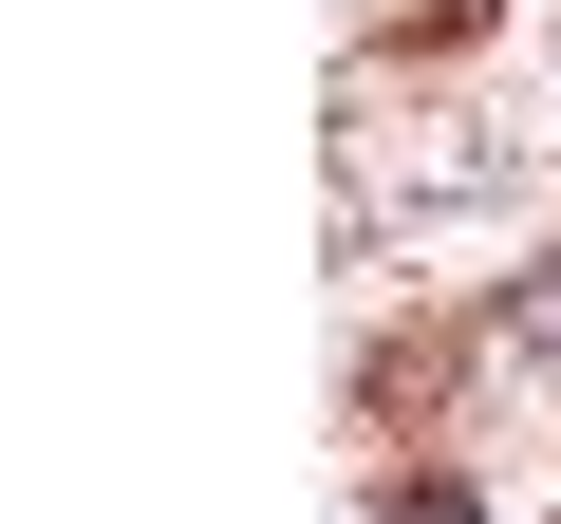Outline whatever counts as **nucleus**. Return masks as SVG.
<instances>
[{
    "label": "nucleus",
    "mask_w": 561,
    "mask_h": 524,
    "mask_svg": "<svg viewBox=\"0 0 561 524\" xmlns=\"http://www.w3.org/2000/svg\"><path fill=\"white\" fill-rule=\"evenodd\" d=\"M505 338H542V356H561V282H542V300H524V319H505Z\"/></svg>",
    "instance_id": "obj_2"
},
{
    "label": "nucleus",
    "mask_w": 561,
    "mask_h": 524,
    "mask_svg": "<svg viewBox=\"0 0 561 524\" xmlns=\"http://www.w3.org/2000/svg\"><path fill=\"white\" fill-rule=\"evenodd\" d=\"M393 524H468V505H449V487H393Z\"/></svg>",
    "instance_id": "obj_1"
}]
</instances>
